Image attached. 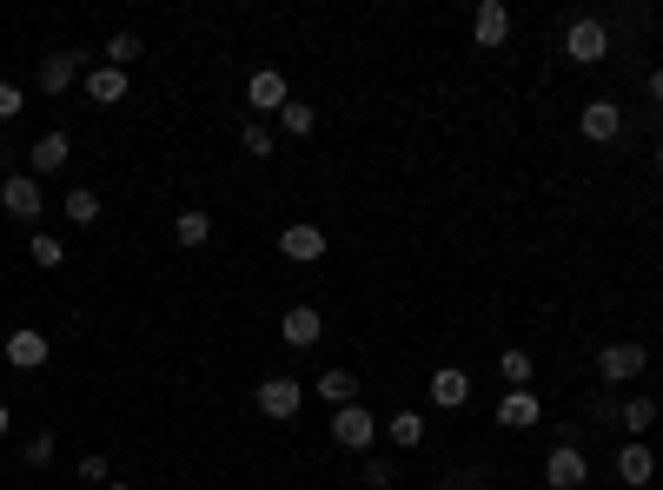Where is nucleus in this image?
<instances>
[{"label": "nucleus", "mask_w": 663, "mask_h": 490, "mask_svg": "<svg viewBox=\"0 0 663 490\" xmlns=\"http://www.w3.org/2000/svg\"><path fill=\"white\" fill-rule=\"evenodd\" d=\"M564 53H571L578 66H598V60L611 53V27H604L598 13H578V20L564 27Z\"/></svg>", "instance_id": "nucleus-1"}, {"label": "nucleus", "mask_w": 663, "mask_h": 490, "mask_svg": "<svg viewBox=\"0 0 663 490\" xmlns=\"http://www.w3.org/2000/svg\"><path fill=\"white\" fill-rule=\"evenodd\" d=\"M252 405H259L272 425H292V418H299V405H305V385H299V378H286V372H279V378H259Z\"/></svg>", "instance_id": "nucleus-2"}, {"label": "nucleus", "mask_w": 663, "mask_h": 490, "mask_svg": "<svg viewBox=\"0 0 663 490\" xmlns=\"http://www.w3.org/2000/svg\"><path fill=\"white\" fill-rule=\"evenodd\" d=\"M0 206H7L20 226H33V219L46 212V192H40V179H33V173H7V179H0Z\"/></svg>", "instance_id": "nucleus-3"}, {"label": "nucleus", "mask_w": 663, "mask_h": 490, "mask_svg": "<svg viewBox=\"0 0 663 490\" xmlns=\"http://www.w3.org/2000/svg\"><path fill=\"white\" fill-rule=\"evenodd\" d=\"M644 365H651V352H644L638 338H618V345L598 352V378H604V385H631Z\"/></svg>", "instance_id": "nucleus-4"}, {"label": "nucleus", "mask_w": 663, "mask_h": 490, "mask_svg": "<svg viewBox=\"0 0 663 490\" xmlns=\"http://www.w3.org/2000/svg\"><path fill=\"white\" fill-rule=\"evenodd\" d=\"M292 100V86H286V73L279 66H259L252 80H246V106L259 113V119H279V106Z\"/></svg>", "instance_id": "nucleus-5"}, {"label": "nucleus", "mask_w": 663, "mask_h": 490, "mask_svg": "<svg viewBox=\"0 0 663 490\" xmlns=\"http://www.w3.org/2000/svg\"><path fill=\"white\" fill-rule=\"evenodd\" d=\"M332 438H339L345 451H372V445H379V418H372L365 405H339V411H332Z\"/></svg>", "instance_id": "nucleus-6"}, {"label": "nucleus", "mask_w": 663, "mask_h": 490, "mask_svg": "<svg viewBox=\"0 0 663 490\" xmlns=\"http://www.w3.org/2000/svg\"><path fill=\"white\" fill-rule=\"evenodd\" d=\"M578 133H584L591 146H611V139L624 133V106H618V100H584V113H578Z\"/></svg>", "instance_id": "nucleus-7"}, {"label": "nucleus", "mask_w": 663, "mask_h": 490, "mask_svg": "<svg viewBox=\"0 0 663 490\" xmlns=\"http://www.w3.org/2000/svg\"><path fill=\"white\" fill-rule=\"evenodd\" d=\"M472 40L498 53V46L511 40V7H505V0H478V13H472Z\"/></svg>", "instance_id": "nucleus-8"}, {"label": "nucleus", "mask_w": 663, "mask_h": 490, "mask_svg": "<svg viewBox=\"0 0 663 490\" xmlns=\"http://www.w3.org/2000/svg\"><path fill=\"white\" fill-rule=\"evenodd\" d=\"M279 252H286L292 265H312V259H325V232H319L312 219H292V226L279 232Z\"/></svg>", "instance_id": "nucleus-9"}, {"label": "nucleus", "mask_w": 663, "mask_h": 490, "mask_svg": "<svg viewBox=\"0 0 663 490\" xmlns=\"http://www.w3.org/2000/svg\"><path fill=\"white\" fill-rule=\"evenodd\" d=\"M279 338H286L292 352H312V345L325 338V319H319V305H292V312L279 319Z\"/></svg>", "instance_id": "nucleus-10"}, {"label": "nucleus", "mask_w": 663, "mask_h": 490, "mask_svg": "<svg viewBox=\"0 0 663 490\" xmlns=\"http://www.w3.org/2000/svg\"><path fill=\"white\" fill-rule=\"evenodd\" d=\"M0 352H7V365H13V372H40L53 345H46V332H33V325H20V332H7V345H0Z\"/></svg>", "instance_id": "nucleus-11"}, {"label": "nucleus", "mask_w": 663, "mask_h": 490, "mask_svg": "<svg viewBox=\"0 0 663 490\" xmlns=\"http://www.w3.org/2000/svg\"><path fill=\"white\" fill-rule=\"evenodd\" d=\"M584 478H591V465H584L578 445H558V451L545 458V484H551V490H578Z\"/></svg>", "instance_id": "nucleus-12"}, {"label": "nucleus", "mask_w": 663, "mask_h": 490, "mask_svg": "<svg viewBox=\"0 0 663 490\" xmlns=\"http://www.w3.org/2000/svg\"><path fill=\"white\" fill-rule=\"evenodd\" d=\"M66 159H73V139L53 126V133H40V139H33V153H27V173H33V179H46V173H60Z\"/></svg>", "instance_id": "nucleus-13"}, {"label": "nucleus", "mask_w": 663, "mask_h": 490, "mask_svg": "<svg viewBox=\"0 0 663 490\" xmlns=\"http://www.w3.org/2000/svg\"><path fill=\"white\" fill-rule=\"evenodd\" d=\"M432 405H438V411H465V405H472V372L438 365V372H432Z\"/></svg>", "instance_id": "nucleus-14"}, {"label": "nucleus", "mask_w": 663, "mask_h": 490, "mask_svg": "<svg viewBox=\"0 0 663 490\" xmlns=\"http://www.w3.org/2000/svg\"><path fill=\"white\" fill-rule=\"evenodd\" d=\"M33 80H40V93H53V100H60V93H66V86L80 80V53H73V46H66V53H46Z\"/></svg>", "instance_id": "nucleus-15"}, {"label": "nucleus", "mask_w": 663, "mask_h": 490, "mask_svg": "<svg viewBox=\"0 0 663 490\" xmlns=\"http://www.w3.org/2000/svg\"><path fill=\"white\" fill-rule=\"evenodd\" d=\"M126 93H133V80H126L120 66H93V73H86V100H93V106H126Z\"/></svg>", "instance_id": "nucleus-16"}, {"label": "nucleus", "mask_w": 663, "mask_h": 490, "mask_svg": "<svg viewBox=\"0 0 663 490\" xmlns=\"http://www.w3.org/2000/svg\"><path fill=\"white\" fill-rule=\"evenodd\" d=\"M618 478H624L631 490H651V478H657V458H651V445H638V438H631V445L618 451Z\"/></svg>", "instance_id": "nucleus-17"}, {"label": "nucleus", "mask_w": 663, "mask_h": 490, "mask_svg": "<svg viewBox=\"0 0 663 490\" xmlns=\"http://www.w3.org/2000/svg\"><path fill=\"white\" fill-rule=\"evenodd\" d=\"M213 239V212H199V206H186V212H173V246H186V252H199Z\"/></svg>", "instance_id": "nucleus-18"}, {"label": "nucleus", "mask_w": 663, "mask_h": 490, "mask_svg": "<svg viewBox=\"0 0 663 490\" xmlns=\"http://www.w3.org/2000/svg\"><path fill=\"white\" fill-rule=\"evenodd\" d=\"M498 425H505V431H531V425H545V405H538L531 392H511V398L498 405Z\"/></svg>", "instance_id": "nucleus-19"}, {"label": "nucleus", "mask_w": 663, "mask_h": 490, "mask_svg": "<svg viewBox=\"0 0 663 490\" xmlns=\"http://www.w3.org/2000/svg\"><path fill=\"white\" fill-rule=\"evenodd\" d=\"M618 425L644 445V438H651V425H663V411L651 405V398H624V405H618Z\"/></svg>", "instance_id": "nucleus-20"}, {"label": "nucleus", "mask_w": 663, "mask_h": 490, "mask_svg": "<svg viewBox=\"0 0 663 490\" xmlns=\"http://www.w3.org/2000/svg\"><path fill=\"white\" fill-rule=\"evenodd\" d=\"M312 392H319L332 411H339V405H359V378H352V372H319V378H312Z\"/></svg>", "instance_id": "nucleus-21"}, {"label": "nucleus", "mask_w": 663, "mask_h": 490, "mask_svg": "<svg viewBox=\"0 0 663 490\" xmlns=\"http://www.w3.org/2000/svg\"><path fill=\"white\" fill-rule=\"evenodd\" d=\"M319 126V106H305V100H286L279 106V133H292V139H305Z\"/></svg>", "instance_id": "nucleus-22"}, {"label": "nucleus", "mask_w": 663, "mask_h": 490, "mask_svg": "<svg viewBox=\"0 0 663 490\" xmlns=\"http://www.w3.org/2000/svg\"><path fill=\"white\" fill-rule=\"evenodd\" d=\"M239 146H246L252 159H272V153H279V133H272L266 119H246V126H239Z\"/></svg>", "instance_id": "nucleus-23"}, {"label": "nucleus", "mask_w": 663, "mask_h": 490, "mask_svg": "<svg viewBox=\"0 0 663 490\" xmlns=\"http://www.w3.org/2000/svg\"><path fill=\"white\" fill-rule=\"evenodd\" d=\"M531 372H538V365H531V352H525V345H511V352L498 358V378H505L511 392H525V385H531Z\"/></svg>", "instance_id": "nucleus-24"}, {"label": "nucleus", "mask_w": 663, "mask_h": 490, "mask_svg": "<svg viewBox=\"0 0 663 490\" xmlns=\"http://www.w3.org/2000/svg\"><path fill=\"white\" fill-rule=\"evenodd\" d=\"M100 219V192L93 186H73L66 192V226H93Z\"/></svg>", "instance_id": "nucleus-25"}, {"label": "nucleus", "mask_w": 663, "mask_h": 490, "mask_svg": "<svg viewBox=\"0 0 663 490\" xmlns=\"http://www.w3.org/2000/svg\"><path fill=\"white\" fill-rule=\"evenodd\" d=\"M100 53H106V66H120V73H126V66H133V60H139L146 46H139V33H113V40H106Z\"/></svg>", "instance_id": "nucleus-26"}, {"label": "nucleus", "mask_w": 663, "mask_h": 490, "mask_svg": "<svg viewBox=\"0 0 663 490\" xmlns=\"http://www.w3.org/2000/svg\"><path fill=\"white\" fill-rule=\"evenodd\" d=\"M385 431H392V445H405V451H412V445H425V418H418V411H398Z\"/></svg>", "instance_id": "nucleus-27"}, {"label": "nucleus", "mask_w": 663, "mask_h": 490, "mask_svg": "<svg viewBox=\"0 0 663 490\" xmlns=\"http://www.w3.org/2000/svg\"><path fill=\"white\" fill-rule=\"evenodd\" d=\"M73 478H80V484H93V490H106V484H113V465H106L100 451H86V458L73 465Z\"/></svg>", "instance_id": "nucleus-28"}, {"label": "nucleus", "mask_w": 663, "mask_h": 490, "mask_svg": "<svg viewBox=\"0 0 663 490\" xmlns=\"http://www.w3.org/2000/svg\"><path fill=\"white\" fill-rule=\"evenodd\" d=\"M27 252H33V265H66V246H60L53 232H33V239H27Z\"/></svg>", "instance_id": "nucleus-29"}, {"label": "nucleus", "mask_w": 663, "mask_h": 490, "mask_svg": "<svg viewBox=\"0 0 663 490\" xmlns=\"http://www.w3.org/2000/svg\"><path fill=\"white\" fill-rule=\"evenodd\" d=\"M20 458H27V465H33V471H46V465H53V431H33V438H27V451H20Z\"/></svg>", "instance_id": "nucleus-30"}, {"label": "nucleus", "mask_w": 663, "mask_h": 490, "mask_svg": "<svg viewBox=\"0 0 663 490\" xmlns=\"http://www.w3.org/2000/svg\"><path fill=\"white\" fill-rule=\"evenodd\" d=\"M20 113H27V93H20L13 80H0V126H7V119H20Z\"/></svg>", "instance_id": "nucleus-31"}, {"label": "nucleus", "mask_w": 663, "mask_h": 490, "mask_svg": "<svg viewBox=\"0 0 663 490\" xmlns=\"http://www.w3.org/2000/svg\"><path fill=\"white\" fill-rule=\"evenodd\" d=\"M359 478H365V490H392V465H379V458H372Z\"/></svg>", "instance_id": "nucleus-32"}, {"label": "nucleus", "mask_w": 663, "mask_h": 490, "mask_svg": "<svg viewBox=\"0 0 663 490\" xmlns=\"http://www.w3.org/2000/svg\"><path fill=\"white\" fill-rule=\"evenodd\" d=\"M651 100L663 106V66H651Z\"/></svg>", "instance_id": "nucleus-33"}, {"label": "nucleus", "mask_w": 663, "mask_h": 490, "mask_svg": "<svg viewBox=\"0 0 663 490\" xmlns=\"http://www.w3.org/2000/svg\"><path fill=\"white\" fill-rule=\"evenodd\" d=\"M7 431H13V411H7V405H0V438H7Z\"/></svg>", "instance_id": "nucleus-34"}, {"label": "nucleus", "mask_w": 663, "mask_h": 490, "mask_svg": "<svg viewBox=\"0 0 663 490\" xmlns=\"http://www.w3.org/2000/svg\"><path fill=\"white\" fill-rule=\"evenodd\" d=\"M651 166H657V173H663V139H657V153H651Z\"/></svg>", "instance_id": "nucleus-35"}, {"label": "nucleus", "mask_w": 663, "mask_h": 490, "mask_svg": "<svg viewBox=\"0 0 663 490\" xmlns=\"http://www.w3.org/2000/svg\"><path fill=\"white\" fill-rule=\"evenodd\" d=\"M106 490H133V484H126V478H113V484H106Z\"/></svg>", "instance_id": "nucleus-36"}]
</instances>
